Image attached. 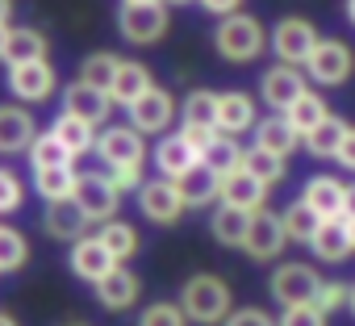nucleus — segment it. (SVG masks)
Instances as JSON below:
<instances>
[{"instance_id": "obj_13", "label": "nucleus", "mask_w": 355, "mask_h": 326, "mask_svg": "<svg viewBox=\"0 0 355 326\" xmlns=\"http://www.w3.org/2000/svg\"><path fill=\"white\" fill-rule=\"evenodd\" d=\"M197 163H201V155H197V146L184 134H163L159 138V146H155V168H159L163 180H184Z\"/></svg>"}, {"instance_id": "obj_35", "label": "nucleus", "mask_w": 355, "mask_h": 326, "mask_svg": "<svg viewBox=\"0 0 355 326\" xmlns=\"http://www.w3.org/2000/svg\"><path fill=\"white\" fill-rule=\"evenodd\" d=\"M343 134H347V121L330 113V117H326V121H322L313 134H305V138H301V146H305L313 159H334V155H338V142H343Z\"/></svg>"}, {"instance_id": "obj_52", "label": "nucleus", "mask_w": 355, "mask_h": 326, "mask_svg": "<svg viewBox=\"0 0 355 326\" xmlns=\"http://www.w3.org/2000/svg\"><path fill=\"white\" fill-rule=\"evenodd\" d=\"M0 326H21V322H17L13 314H5V309H0Z\"/></svg>"}, {"instance_id": "obj_2", "label": "nucleus", "mask_w": 355, "mask_h": 326, "mask_svg": "<svg viewBox=\"0 0 355 326\" xmlns=\"http://www.w3.org/2000/svg\"><path fill=\"white\" fill-rule=\"evenodd\" d=\"M214 46H218V55L230 59V63H251V59H259L263 46H268L263 22L251 17V13H230V17H222V26H218V34H214Z\"/></svg>"}, {"instance_id": "obj_20", "label": "nucleus", "mask_w": 355, "mask_h": 326, "mask_svg": "<svg viewBox=\"0 0 355 326\" xmlns=\"http://www.w3.org/2000/svg\"><path fill=\"white\" fill-rule=\"evenodd\" d=\"M38 138L34 113L21 105H0V155H17L30 151V142Z\"/></svg>"}, {"instance_id": "obj_41", "label": "nucleus", "mask_w": 355, "mask_h": 326, "mask_svg": "<svg viewBox=\"0 0 355 326\" xmlns=\"http://www.w3.org/2000/svg\"><path fill=\"white\" fill-rule=\"evenodd\" d=\"M138 326H189V314L180 309V301H150L138 314Z\"/></svg>"}, {"instance_id": "obj_38", "label": "nucleus", "mask_w": 355, "mask_h": 326, "mask_svg": "<svg viewBox=\"0 0 355 326\" xmlns=\"http://www.w3.org/2000/svg\"><path fill=\"white\" fill-rule=\"evenodd\" d=\"M117 67H121V59H117V55H109V51H96V55H88V59L80 63V84L109 92V84H113Z\"/></svg>"}, {"instance_id": "obj_48", "label": "nucleus", "mask_w": 355, "mask_h": 326, "mask_svg": "<svg viewBox=\"0 0 355 326\" xmlns=\"http://www.w3.org/2000/svg\"><path fill=\"white\" fill-rule=\"evenodd\" d=\"M197 5L209 9V13H218V17H230V13H239L243 0H197Z\"/></svg>"}, {"instance_id": "obj_16", "label": "nucleus", "mask_w": 355, "mask_h": 326, "mask_svg": "<svg viewBox=\"0 0 355 326\" xmlns=\"http://www.w3.org/2000/svg\"><path fill=\"white\" fill-rule=\"evenodd\" d=\"M67 264H71V276H80L84 284H96L101 276H109L117 264H113V255L101 247V239L96 234H84V239H76L71 243V255H67Z\"/></svg>"}, {"instance_id": "obj_58", "label": "nucleus", "mask_w": 355, "mask_h": 326, "mask_svg": "<svg viewBox=\"0 0 355 326\" xmlns=\"http://www.w3.org/2000/svg\"><path fill=\"white\" fill-rule=\"evenodd\" d=\"M67 326H84V322H67Z\"/></svg>"}, {"instance_id": "obj_56", "label": "nucleus", "mask_w": 355, "mask_h": 326, "mask_svg": "<svg viewBox=\"0 0 355 326\" xmlns=\"http://www.w3.org/2000/svg\"><path fill=\"white\" fill-rule=\"evenodd\" d=\"M347 309H351V314H355V284H351V301H347Z\"/></svg>"}, {"instance_id": "obj_25", "label": "nucleus", "mask_w": 355, "mask_h": 326, "mask_svg": "<svg viewBox=\"0 0 355 326\" xmlns=\"http://www.w3.org/2000/svg\"><path fill=\"white\" fill-rule=\"evenodd\" d=\"M96 239H101V247L113 255V264H125V259H134V255H138V247H142L138 230H134L125 218H109V222H101Z\"/></svg>"}, {"instance_id": "obj_30", "label": "nucleus", "mask_w": 355, "mask_h": 326, "mask_svg": "<svg viewBox=\"0 0 355 326\" xmlns=\"http://www.w3.org/2000/svg\"><path fill=\"white\" fill-rule=\"evenodd\" d=\"M247 230H251V214H243V209H234V205H222V209H214V218H209V234H214L222 247H243V243H247Z\"/></svg>"}, {"instance_id": "obj_34", "label": "nucleus", "mask_w": 355, "mask_h": 326, "mask_svg": "<svg viewBox=\"0 0 355 326\" xmlns=\"http://www.w3.org/2000/svg\"><path fill=\"white\" fill-rule=\"evenodd\" d=\"M51 134L67 146V155H71V159L96 146V126H88V121H80V117H67V113H59V121L51 126Z\"/></svg>"}, {"instance_id": "obj_8", "label": "nucleus", "mask_w": 355, "mask_h": 326, "mask_svg": "<svg viewBox=\"0 0 355 326\" xmlns=\"http://www.w3.org/2000/svg\"><path fill=\"white\" fill-rule=\"evenodd\" d=\"M175 121V96L159 84H150L134 105H130V126L146 138V134H167V126Z\"/></svg>"}, {"instance_id": "obj_17", "label": "nucleus", "mask_w": 355, "mask_h": 326, "mask_svg": "<svg viewBox=\"0 0 355 326\" xmlns=\"http://www.w3.org/2000/svg\"><path fill=\"white\" fill-rule=\"evenodd\" d=\"M263 101L276 109V113H284L297 96H305L309 88H305V76H301V67H288V63H276V67H268L263 71Z\"/></svg>"}, {"instance_id": "obj_3", "label": "nucleus", "mask_w": 355, "mask_h": 326, "mask_svg": "<svg viewBox=\"0 0 355 326\" xmlns=\"http://www.w3.org/2000/svg\"><path fill=\"white\" fill-rule=\"evenodd\" d=\"M351 71H355V55H351V46H347L343 38H318L313 55L305 59V76H309L313 84H322V88L347 84Z\"/></svg>"}, {"instance_id": "obj_6", "label": "nucleus", "mask_w": 355, "mask_h": 326, "mask_svg": "<svg viewBox=\"0 0 355 326\" xmlns=\"http://www.w3.org/2000/svg\"><path fill=\"white\" fill-rule=\"evenodd\" d=\"M138 209H142V218H146V222H155V226H171V222H180V214H184L180 185H175V180H163V176L146 180V185L138 189Z\"/></svg>"}, {"instance_id": "obj_11", "label": "nucleus", "mask_w": 355, "mask_h": 326, "mask_svg": "<svg viewBox=\"0 0 355 326\" xmlns=\"http://www.w3.org/2000/svg\"><path fill=\"white\" fill-rule=\"evenodd\" d=\"M284 222H280V214H272V209H259V214H251V230H247V243H243V251L255 259V264H268V259H276L280 251H284Z\"/></svg>"}, {"instance_id": "obj_19", "label": "nucleus", "mask_w": 355, "mask_h": 326, "mask_svg": "<svg viewBox=\"0 0 355 326\" xmlns=\"http://www.w3.org/2000/svg\"><path fill=\"white\" fill-rule=\"evenodd\" d=\"M42 230H46L51 239H59V243H76V239L88 234V214L76 205V197L51 201L46 214H42Z\"/></svg>"}, {"instance_id": "obj_54", "label": "nucleus", "mask_w": 355, "mask_h": 326, "mask_svg": "<svg viewBox=\"0 0 355 326\" xmlns=\"http://www.w3.org/2000/svg\"><path fill=\"white\" fill-rule=\"evenodd\" d=\"M121 5H163V0H121Z\"/></svg>"}, {"instance_id": "obj_7", "label": "nucleus", "mask_w": 355, "mask_h": 326, "mask_svg": "<svg viewBox=\"0 0 355 326\" xmlns=\"http://www.w3.org/2000/svg\"><path fill=\"white\" fill-rule=\"evenodd\" d=\"M105 168H130V163H146V142L134 126H109L96 134V146Z\"/></svg>"}, {"instance_id": "obj_18", "label": "nucleus", "mask_w": 355, "mask_h": 326, "mask_svg": "<svg viewBox=\"0 0 355 326\" xmlns=\"http://www.w3.org/2000/svg\"><path fill=\"white\" fill-rule=\"evenodd\" d=\"M109 109H113V101H109V92H101V88H88V84H67L63 88V113L67 117H80V121H88V126H101L105 117H109Z\"/></svg>"}, {"instance_id": "obj_10", "label": "nucleus", "mask_w": 355, "mask_h": 326, "mask_svg": "<svg viewBox=\"0 0 355 326\" xmlns=\"http://www.w3.org/2000/svg\"><path fill=\"white\" fill-rule=\"evenodd\" d=\"M76 205L88 214V222H109V218H117L121 193L113 189V180H109L105 172H88V176H80V185H76Z\"/></svg>"}, {"instance_id": "obj_51", "label": "nucleus", "mask_w": 355, "mask_h": 326, "mask_svg": "<svg viewBox=\"0 0 355 326\" xmlns=\"http://www.w3.org/2000/svg\"><path fill=\"white\" fill-rule=\"evenodd\" d=\"M343 226H347V239H351V247H355V218H343Z\"/></svg>"}, {"instance_id": "obj_1", "label": "nucleus", "mask_w": 355, "mask_h": 326, "mask_svg": "<svg viewBox=\"0 0 355 326\" xmlns=\"http://www.w3.org/2000/svg\"><path fill=\"white\" fill-rule=\"evenodd\" d=\"M180 309L197 326H222L230 318V309H234V289L214 272H197L180 289Z\"/></svg>"}, {"instance_id": "obj_47", "label": "nucleus", "mask_w": 355, "mask_h": 326, "mask_svg": "<svg viewBox=\"0 0 355 326\" xmlns=\"http://www.w3.org/2000/svg\"><path fill=\"white\" fill-rule=\"evenodd\" d=\"M334 163H338V168H347V172H355V126H347V134H343V142H338Z\"/></svg>"}, {"instance_id": "obj_42", "label": "nucleus", "mask_w": 355, "mask_h": 326, "mask_svg": "<svg viewBox=\"0 0 355 326\" xmlns=\"http://www.w3.org/2000/svg\"><path fill=\"white\" fill-rule=\"evenodd\" d=\"M347 301H351V284H343V280H322L313 293V309H322L326 318L334 309H347Z\"/></svg>"}, {"instance_id": "obj_57", "label": "nucleus", "mask_w": 355, "mask_h": 326, "mask_svg": "<svg viewBox=\"0 0 355 326\" xmlns=\"http://www.w3.org/2000/svg\"><path fill=\"white\" fill-rule=\"evenodd\" d=\"M163 5H189V0H163Z\"/></svg>"}, {"instance_id": "obj_43", "label": "nucleus", "mask_w": 355, "mask_h": 326, "mask_svg": "<svg viewBox=\"0 0 355 326\" xmlns=\"http://www.w3.org/2000/svg\"><path fill=\"white\" fill-rule=\"evenodd\" d=\"M105 176H109V180H113V189L125 197V193H138V189L146 185V163H130V168H109Z\"/></svg>"}, {"instance_id": "obj_46", "label": "nucleus", "mask_w": 355, "mask_h": 326, "mask_svg": "<svg viewBox=\"0 0 355 326\" xmlns=\"http://www.w3.org/2000/svg\"><path fill=\"white\" fill-rule=\"evenodd\" d=\"M222 326H276V318L259 305H239V309H230V318Z\"/></svg>"}, {"instance_id": "obj_24", "label": "nucleus", "mask_w": 355, "mask_h": 326, "mask_svg": "<svg viewBox=\"0 0 355 326\" xmlns=\"http://www.w3.org/2000/svg\"><path fill=\"white\" fill-rule=\"evenodd\" d=\"M297 142H301V134L284 121V113H276V117H259V121H255V146H263V151L288 159V155L297 151Z\"/></svg>"}, {"instance_id": "obj_37", "label": "nucleus", "mask_w": 355, "mask_h": 326, "mask_svg": "<svg viewBox=\"0 0 355 326\" xmlns=\"http://www.w3.org/2000/svg\"><path fill=\"white\" fill-rule=\"evenodd\" d=\"M243 168H247L255 180H263V185L272 189V185H280V180H284L288 159H280V155H272V151H263V146H251V151L243 155Z\"/></svg>"}, {"instance_id": "obj_29", "label": "nucleus", "mask_w": 355, "mask_h": 326, "mask_svg": "<svg viewBox=\"0 0 355 326\" xmlns=\"http://www.w3.org/2000/svg\"><path fill=\"white\" fill-rule=\"evenodd\" d=\"M180 126L184 130H218V92H189L180 105Z\"/></svg>"}, {"instance_id": "obj_21", "label": "nucleus", "mask_w": 355, "mask_h": 326, "mask_svg": "<svg viewBox=\"0 0 355 326\" xmlns=\"http://www.w3.org/2000/svg\"><path fill=\"white\" fill-rule=\"evenodd\" d=\"M138 293H142V280L125 268V264H117L109 276H101L96 280V301L105 305V309H130L134 301H138Z\"/></svg>"}, {"instance_id": "obj_28", "label": "nucleus", "mask_w": 355, "mask_h": 326, "mask_svg": "<svg viewBox=\"0 0 355 326\" xmlns=\"http://www.w3.org/2000/svg\"><path fill=\"white\" fill-rule=\"evenodd\" d=\"M150 84H155V80H150V71H146L142 63H121V67H117V76H113V84H109V101L130 109V105H134Z\"/></svg>"}, {"instance_id": "obj_14", "label": "nucleus", "mask_w": 355, "mask_h": 326, "mask_svg": "<svg viewBox=\"0 0 355 326\" xmlns=\"http://www.w3.org/2000/svg\"><path fill=\"white\" fill-rule=\"evenodd\" d=\"M9 92H13L17 101H26V105H38V101H46V96L55 92V67H51L46 59L9 67Z\"/></svg>"}, {"instance_id": "obj_23", "label": "nucleus", "mask_w": 355, "mask_h": 326, "mask_svg": "<svg viewBox=\"0 0 355 326\" xmlns=\"http://www.w3.org/2000/svg\"><path fill=\"white\" fill-rule=\"evenodd\" d=\"M175 185H180L184 209H201V205L222 201V176H218V172H209L205 163H197V168H193L184 180H175Z\"/></svg>"}, {"instance_id": "obj_39", "label": "nucleus", "mask_w": 355, "mask_h": 326, "mask_svg": "<svg viewBox=\"0 0 355 326\" xmlns=\"http://www.w3.org/2000/svg\"><path fill=\"white\" fill-rule=\"evenodd\" d=\"M30 163H34V172H42V168H67L71 155H67V146L46 130V134H38V138L30 142Z\"/></svg>"}, {"instance_id": "obj_49", "label": "nucleus", "mask_w": 355, "mask_h": 326, "mask_svg": "<svg viewBox=\"0 0 355 326\" xmlns=\"http://www.w3.org/2000/svg\"><path fill=\"white\" fill-rule=\"evenodd\" d=\"M13 17V0H0V22H9Z\"/></svg>"}, {"instance_id": "obj_26", "label": "nucleus", "mask_w": 355, "mask_h": 326, "mask_svg": "<svg viewBox=\"0 0 355 326\" xmlns=\"http://www.w3.org/2000/svg\"><path fill=\"white\" fill-rule=\"evenodd\" d=\"M309 251L322 259V264H343L355 247H351V239H347V226H343V218H334V222H322L318 226V234H313V243H309Z\"/></svg>"}, {"instance_id": "obj_53", "label": "nucleus", "mask_w": 355, "mask_h": 326, "mask_svg": "<svg viewBox=\"0 0 355 326\" xmlns=\"http://www.w3.org/2000/svg\"><path fill=\"white\" fill-rule=\"evenodd\" d=\"M5 42H9V26L0 22V55H5Z\"/></svg>"}, {"instance_id": "obj_33", "label": "nucleus", "mask_w": 355, "mask_h": 326, "mask_svg": "<svg viewBox=\"0 0 355 326\" xmlns=\"http://www.w3.org/2000/svg\"><path fill=\"white\" fill-rule=\"evenodd\" d=\"M243 146H239V138H230V134H218L209 146H205V155H201V163L209 172H218V176H230V172H239L243 168Z\"/></svg>"}, {"instance_id": "obj_55", "label": "nucleus", "mask_w": 355, "mask_h": 326, "mask_svg": "<svg viewBox=\"0 0 355 326\" xmlns=\"http://www.w3.org/2000/svg\"><path fill=\"white\" fill-rule=\"evenodd\" d=\"M347 22L355 26V0H347Z\"/></svg>"}, {"instance_id": "obj_9", "label": "nucleus", "mask_w": 355, "mask_h": 326, "mask_svg": "<svg viewBox=\"0 0 355 326\" xmlns=\"http://www.w3.org/2000/svg\"><path fill=\"white\" fill-rule=\"evenodd\" d=\"M318 46V34L305 17H284L276 30H272V55L288 67H305V59L313 55Z\"/></svg>"}, {"instance_id": "obj_50", "label": "nucleus", "mask_w": 355, "mask_h": 326, "mask_svg": "<svg viewBox=\"0 0 355 326\" xmlns=\"http://www.w3.org/2000/svg\"><path fill=\"white\" fill-rule=\"evenodd\" d=\"M343 218H355V189L347 193V214H343Z\"/></svg>"}, {"instance_id": "obj_40", "label": "nucleus", "mask_w": 355, "mask_h": 326, "mask_svg": "<svg viewBox=\"0 0 355 326\" xmlns=\"http://www.w3.org/2000/svg\"><path fill=\"white\" fill-rule=\"evenodd\" d=\"M26 259H30V243L21 239V230L0 226V272H17L26 268Z\"/></svg>"}, {"instance_id": "obj_45", "label": "nucleus", "mask_w": 355, "mask_h": 326, "mask_svg": "<svg viewBox=\"0 0 355 326\" xmlns=\"http://www.w3.org/2000/svg\"><path fill=\"white\" fill-rule=\"evenodd\" d=\"M276 326H326V314L313 305H293L276 318Z\"/></svg>"}, {"instance_id": "obj_31", "label": "nucleus", "mask_w": 355, "mask_h": 326, "mask_svg": "<svg viewBox=\"0 0 355 326\" xmlns=\"http://www.w3.org/2000/svg\"><path fill=\"white\" fill-rule=\"evenodd\" d=\"M326 117H330V109H326V101H322L318 92H305V96H297V101L284 109V121H288L301 138H305V134H313Z\"/></svg>"}, {"instance_id": "obj_36", "label": "nucleus", "mask_w": 355, "mask_h": 326, "mask_svg": "<svg viewBox=\"0 0 355 326\" xmlns=\"http://www.w3.org/2000/svg\"><path fill=\"white\" fill-rule=\"evenodd\" d=\"M280 222H284V239L288 243H313V234H318V226H322V218L305 205V201H293L284 214H280Z\"/></svg>"}, {"instance_id": "obj_15", "label": "nucleus", "mask_w": 355, "mask_h": 326, "mask_svg": "<svg viewBox=\"0 0 355 326\" xmlns=\"http://www.w3.org/2000/svg\"><path fill=\"white\" fill-rule=\"evenodd\" d=\"M268 193H272V189H268L263 180H255L247 168L222 176V205H234V209H243V214L268 209Z\"/></svg>"}, {"instance_id": "obj_22", "label": "nucleus", "mask_w": 355, "mask_h": 326, "mask_svg": "<svg viewBox=\"0 0 355 326\" xmlns=\"http://www.w3.org/2000/svg\"><path fill=\"white\" fill-rule=\"evenodd\" d=\"M255 101L247 96V92H226V96H218V134H230V138H239V134H247V130H255Z\"/></svg>"}, {"instance_id": "obj_27", "label": "nucleus", "mask_w": 355, "mask_h": 326, "mask_svg": "<svg viewBox=\"0 0 355 326\" xmlns=\"http://www.w3.org/2000/svg\"><path fill=\"white\" fill-rule=\"evenodd\" d=\"M0 59H5L9 67L46 59V34H42V30H30V26H21V30H9V42H5V55H0Z\"/></svg>"}, {"instance_id": "obj_5", "label": "nucleus", "mask_w": 355, "mask_h": 326, "mask_svg": "<svg viewBox=\"0 0 355 326\" xmlns=\"http://www.w3.org/2000/svg\"><path fill=\"white\" fill-rule=\"evenodd\" d=\"M322 276L309 268V264H280L268 280L272 297L280 301V309H293V305H313V293H318Z\"/></svg>"}, {"instance_id": "obj_44", "label": "nucleus", "mask_w": 355, "mask_h": 326, "mask_svg": "<svg viewBox=\"0 0 355 326\" xmlns=\"http://www.w3.org/2000/svg\"><path fill=\"white\" fill-rule=\"evenodd\" d=\"M21 201H26L21 180H17L9 168H0V214H17V209H21Z\"/></svg>"}, {"instance_id": "obj_32", "label": "nucleus", "mask_w": 355, "mask_h": 326, "mask_svg": "<svg viewBox=\"0 0 355 326\" xmlns=\"http://www.w3.org/2000/svg\"><path fill=\"white\" fill-rule=\"evenodd\" d=\"M76 185H80V176H76L71 163H67V168H42V172H34V189H38V197L46 205L76 197Z\"/></svg>"}, {"instance_id": "obj_12", "label": "nucleus", "mask_w": 355, "mask_h": 326, "mask_svg": "<svg viewBox=\"0 0 355 326\" xmlns=\"http://www.w3.org/2000/svg\"><path fill=\"white\" fill-rule=\"evenodd\" d=\"M347 193L351 185H343L338 176H309L305 189H301V201L322 218V222H334L347 214Z\"/></svg>"}, {"instance_id": "obj_4", "label": "nucleus", "mask_w": 355, "mask_h": 326, "mask_svg": "<svg viewBox=\"0 0 355 326\" xmlns=\"http://www.w3.org/2000/svg\"><path fill=\"white\" fill-rule=\"evenodd\" d=\"M167 26H171L167 5H121V13H117V30H121V38L134 42V46L159 42V38L167 34Z\"/></svg>"}]
</instances>
